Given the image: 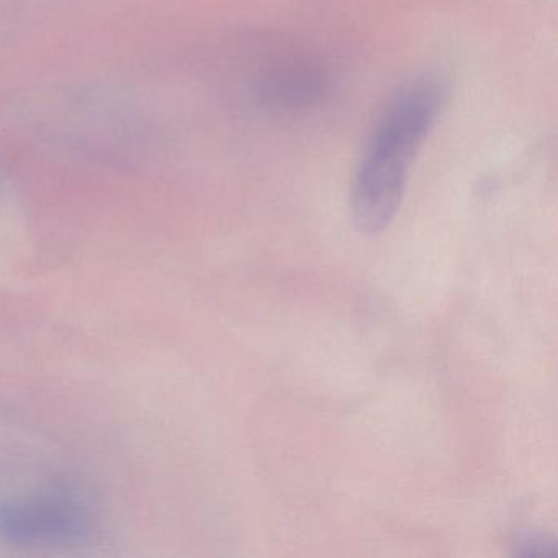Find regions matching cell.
Wrapping results in <instances>:
<instances>
[{"instance_id": "cell-1", "label": "cell", "mask_w": 558, "mask_h": 558, "mask_svg": "<svg viewBox=\"0 0 558 558\" xmlns=\"http://www.w3.org/2000/svg\"><path fill=\"white\" fill-rule=\"evenodd\" d=\"M446 100V83L424 76L408 84L385 110L352 184V220L361 233H380L393 220L411 166Z\"/></svg>"}, {"instance_id": "cell-4", "label": "cell", "mask_w": 558, "mask_h": 558, "mask_svg": "<svg viewBox=\"0 0 558 558\" xmlns=\"http://www.w3.org/2000/svg\"><path fill=\"white\" fill-rule=\"evenodd\" d=\"M519 555H548L551 554V544L547 538L541 535L527 534L519 538L518 545Z\"/></svg>"}, {"instance_id": "cell-2", "label": "cell", "mask_w": 558, "mask_h": 558, "mask_svg": "<svg viewBox=\"0 0 558 558\" xmlns=\"http://www.w3.org/2000/svg\"><path fill=\"white\" fill-rule=\"evenodd\" d=\"M99 527L96 505L73 488H50L0 505V538L17 545H71Z\"/></svg>"}, {"instance_id": "cell-3", "label": "cell", "mask_w": 558, "mask_h": 558, "mask_svg": "<svg viewBox=\"0 0 558 558\" xmlns=\"http://www.w3.org/2000/svg\"><path fill=\"white\" fill-rule=\"evenodd\" d=\"M325 90V77L315 71L292 70L264 81L260 94L274 106L296 107L312 102Z\"/></svg>"}]
</instances>
